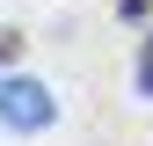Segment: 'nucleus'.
Here are the masks:
<instances>
[{"instance_id": "1", "label": "nucleus", "mask_w": 153, "mask_h": 146, "mask_svg": "<svg viewBox=\"0 0 153 146\" xmlns=\"http://www.w3.org/2000/svg\"><path fill=\"white\" fill-rule=\"evenodd\" d=\"M0 124L7 132H51L59 124V95L36 73H0Z\"/></svg>"}, {"instance_id": "2", "label": "nucleus", "mask_w": 153, "mask_h": 146, "mask_svg": "<svg viewBox=\"0 0 153 146\" xmlns=\"http://www.w3.org/2000/svg\"><path fill=\"white\" fill-rule=\"evenodd\" d=\"M131 88H139V95L153 102V36H146V44H139V73H131Z\"/></svg>"}, {"instance_id": "3", "label": "nucleus", "mask_w": 153, "mask_h": 146, "mask_svg": "<svg viewBox=\"0 0 153 146\" xmlns=\"http://www.w3.org/2000/svg\"><path fill=\"white\" fill-rule=\"evenodd\" d=\"M124 15H131V22H146V15H153V0H124Z\"/></svg>"}]
</instances>
